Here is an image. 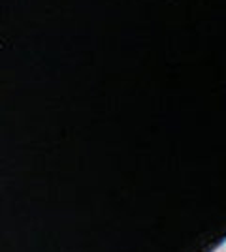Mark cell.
Wrapping results in <instances>:
<instances>
[{
    "label": "cell",
    "mask_w": 226,
    "mask_h": 252,
    "mask_svg": "<svg viewBox=\"0 0 226 252\" xmlns=\"http://www.w3.org/2000/svg\"><path fill=\"white\" fill-rule=\"evenodd\" d=\"M213 252H226V245H221V247H217Z\"/></svg>",
    "instance_id": "obj_1"
}]
</instances>
